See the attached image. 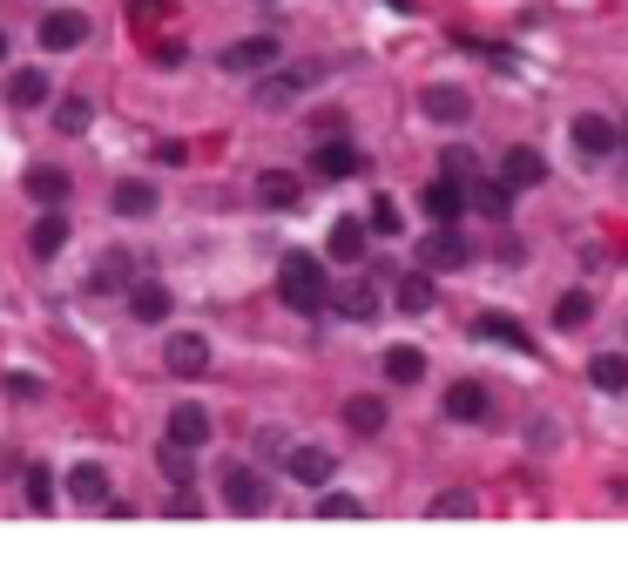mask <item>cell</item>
Here are the masks:
<instances>
[{
	"label": "cell",
	"mask_w": 628,
	"mask_h": 574,
	"mask_svg": "<svg viewBox=\"0 0 628 574\" xmlns=\"http://www.w3.org/2000/svg\"><path fill=\"white\" fill-rule=\"evenodd\" d=\"M318 514H332V520H359V501H351V493H325Z\"/></svg>",
	"instance_id": "obj_37"
},
{
	"label": "cell",
	"mask_w": 628,
	"mask_h": 574,
	"mask_svg": "<svg viewBox=\"0 0 628 574\" xmlns=\"http://www.w3.org/2000/svg\"><path fill=\"white\" fill-rule=\"evenodd\" d=\"M68 493H74V501H89V507H108V467H102V459H82V467L68 473Z\"/></svg>",
	"instance_id": "obj_16"
},
{
	"label": "cell",
	"mask_w": 628,
	"mask_h": 574,
	"mask_svg": "<svg viewBox=\"0 0 628 574\" xmlns=\"http://www.w3.org/2000/svg\"><path fill=\"white\" fill-rule=\"evenodd\" d=\"M621 149H628V122H621Z\"/></svg>",
	"instance_id": "obj_41"
},
{
	"label": "cell",
	"mask_w": 628,
	"mask_h": 574,
	"mask_svg": "<svg viewBox=\"0 0 628 574\" xmlns=\"http://www.w3.org/2000/svg\"><path fill=\"white\" fill-rule=\"evenodd\" d=\"M588 312H595V297H588V291H568L561 304H555V325L568 331V325H588Z\"/></svg>",
	"instance_id": "obj_32"
},
{
	"label": "cell",
	"mask_w": 628,
	"mask_h": 574,
	"mask_svg": "<svg viewBox=\"0 0 628 574\" xmlns=\"http://www.w3.org/2000/svg\"><path fill=\"white\" fill-rule=\"evenodd\" d=\"M419 108H426V115H433V122H440V129H460V122H466V115H474V102H466V89H453V82H433V89H426V95H419Z\"/></svg>",
	"instance_id": "obj_6"
},
{
	"label": "cell",
	"mask_w": 628,
	"mask_h": 574,
	"mask_svg": "<svg viewBox=\"0 0 628 574\" xmlns=\"http://www.w3.org/2000/svg\"><path fill=\"white\" fill-rule=\"evenodd\" d=\"M466 197H474V210H487V216H507V203H514V183L493 176V183H474Z\"/></svg>",
	"instance_id": "obj_29"
},
{
	"label": "cell",
	"mask_w": 628,
	"mask_h": 574,
	"mask_svg": "<svg viewBox=\"0 0 628 574\" xmlns=\"http://www.w3.org/2000/svg\"><path fill=\"white\" fill-rule=\"evenodd\" d=\"M170 440H183V446L196 453V446L210 440V412L196 406V399H176V406H170Z\"/></svg>",
	"instance_id": "obj_11"
},
{
	"label": "cell",
	"mask_w": 628,
	"mask_h": 574,
	"mask_svg": "<svg viewBox=\"0 0 628 574\" xmlns=\"http://www.w3.org/2000/svg\"><path fill=\"white\" fill-rule=\"evenodd\" d=\"M270 61H278V34H251V42L223 48V68H237V74H257V68H270Z\"/></svg>",
	"instance_id": "obj_12"
},
{
	"label": "cell",
	"mask_w": 628,
	"mask_h": 574,
	"mask_svg": "<svg viewBox=\"0 0 628 574\" xmlns=\"http://www.w3.org/2000/svg\"><path fill=\"white\" fill-rule=\"evenodd\" d=\"M466 203H474V197H466V176H440V183H426V216H433V223H460V216H466Z\"/></svg>",
	"instance_id": "obj_5"
},
{
	"label": "cell",
	"mask_w": 628,
	"mask_h": 574,
	"mask_svg": "<svg viewBox=\"0 0 628 574\" xmlns=\"http://www.w3.org/2000/svg\"><path fill=\"white\" fill-rule=\"evenodd\" d=\"M446 419H466V426L487 419V386H480V378H460V386L446 393Z\"/></svg>",
	"instance_id": "obj_18"
},
{
	"label": "cell",
	"mask_w": 628,
	"mask_h": 574,
	"mask_svg": "<svg viewBox=\"0 0 628 574\" xmlns=\"http://www.w3.org/2000/svg\"><path fill=\"white\" fill-rule=\"evenodd\" d=\"M115 210H123V216H149L155 210V183H142V176L115 183Z\"/></svg>",
	"instance_id": "obj_28"
},
{
	"label": "cell",
	"mask_w": 628,
	"mask_h": 574,
	"mask_svg": "<svg viewBox=\"0 0 628 574\" xmlns=\"http://www.w3.org/2000/svg\"><path fill=\"white\" fill-rule=\"evenodd\" d=\"M392 304H399V312H433V284H426V271H412V278H399V291H392Z\"/></svg>",
	"instance_id": "obj_30"
},
{
	"label": "cell",
	"mask_w": 628,
	"mask_h": 574,
	"mask_svg": "<svg viewBox=\"0 0 628 574\" xmlns=\"http://www.w3.org/2000/svg\"><path fill=\"white\" fill-rule=\"evenodd\" d=\"M440 169H446V176H474V149H446Z\"/></svg>",
	"instance_id": "obj_39"
},
{
	"label": "cell",
	"mask_w": 628,
	"mask_h": 574,
	"mask_svg": "<svg viewBox=\"0 0 628 574\" xmlns=\"http://www.w3.org/2000/svg\"><path fill=\"white\" fill-rule=\"evenodd\" d=\"M372 230H379V237L399 230V203H392V197H372Z\"/></svg>",
	"instance_id": "obj_36"
},
{
	"label": "cell",
	"mask_w": 628,
	"mask_h": 574,
	"mask_svg": "<svg viewBox=\"0 0 628 574\" xmlns=\"http://www.w3.org/2000/svg\"><path fill=\"white\" fill-rule=\"evenodd\" d=\"M419 263L426 271H460L466 263V237H460V223H433L419 237Z\"/></svg>",
	"instance_id": "obj_2"
},
{
	"label": "cell",
	"mask_w": 628,
	"mask_h": 574,
	"mask_svg": "<svg viewBox=\"0 0 628 574\" xmlns=\"http://www.w3.org/2000/svg\"><path fill=\"white\" fill-rule=\"evenodd\" d=\"M163 365H170L176 378H196V372H210V344L196 338V331H176V338L163 344Z\"/></svg>",
	"instance_id": "obj_7"
},
{
	"label": "cell",
	"mask_w": 628,
	"mask_h": 574,
	"mask_svg": "<svg viewBox=\"0 0 628 574\" xmlns=\"http://www.w3.org/2000/svg\"><path fill=\"white\" fill-rule=\"evenodd\" d=\"M170 304H176V297H170L163 284H129V312H136L142 325H163V318H170Z\"/></svg>",
	"instance_id": "obj_22"
},
{
	"label": "cell",
	"mask_w": 628,
	"mask_h": 574,
	"mask_svg": "<svg viewBox=\"0 0 628 574\" xmlns=\"http://www.w3.org/2000/svg\"><path fill=\"white\" fill-rule=\"evenodd\" d=\"M89 42V21L82 14H42V48L48 55H68V48H82Z\"/></svg>",
	"instance_id": "obj_10"
},
{
	"label": "cell",
	"mask_w": 628,
	"mask_h": 574,
	"mask_svg": "<svg viewBox=\"0 0 628 574\" xmlns=\"http://www.w3.org/2000/svg\"><path fill=\"white\" fill-rule=\"evenodd\" d=\"M574 149L588 163H602L621 149V122H608V115H574Z\"/></svg>",
	"instance_id": "obj_4"
},
{
	"label": "cell",
	"mask_w": 628,
	"mask_h": 574,
	"mask_svg": "<svg viewBox=\"0 0 628 574\" xmlns=\"http://www.w3.org/2000/svg\"><path fill=\"white\" fill-rule=\"evenodd\" d=\"M332 312L365 325V318H379V291L372 284H332Z\"/></svg>",
	"instance_id": "obj_17"
},
{
	"label": "cell",
	"mask_w": 628,
	"mask_h": 574,
	"mask_svg": "<svg viewBox=\"0 0 628 574\" xmlns=\"http://www.w3.org/2000/svg\"><path fill=\"white\" fill-rule=\"evenodd\" d=\"M27 507H55V473L48 467H27Z\"/></svg>",
	"instance_id": "obj_34"
},
{
	"label": "cell",
	"mask_w": 628,
	"mask_h": 574,
	"mask_svg": "<svg viewBox=\"0 0 628 574\" xmlns=\"http://www.w3.org/2000/svg\"><path fill=\"white\" fill-rule=\"evenodd\" d=\"M332 257H338V263H359V257H365V223H359V216H338V223H332Z\"/></svg>",
	"instance_id": "obj_24"
},
{
	"label": "cell",
	"mask_w": 628,
	"mask_h": 574,
	"mask_svg": "<svg viewBox=\"0 0 628 574\" xmlns=\"http://www.w3.org/2000/svg\"><path fill=\"white\" fill-rule=\"evenodd\" d=\"M466 507H474V493H460V487L433 501V514H440V520H453V514H466Z\"/></svg>",
	"instance_id": "obj_38"
},
{
	"label": "cell",
	"mask_w": 628,
	"mask_h": 574,
	"mask_svg": "<svg viewBox=\"0 0 628 574\" xmlns=\"http://www.w3.org/2000/svg\"><path fill=\"white\" fill-rule=\"evenodd\" d=\"M345 426H351V433H379V426H385V399H379V393L345 399Z\"/></svg>",
	"instance_id": "obj_25"
},
{
	"label": "cell",
	"mask_w": 628,
	"mask_h": 574,
	"mask_svg": "<svg viewBox=\"0 0 628 574\" xmlns=\"http://www.w3.org/2000/svg\"><path fill=\"white\" fill-rule=\"evenodd\" d=\"M8 102H14V108H42V102H48V68H14Z\"/></svg>",
	"instance_id": "obj_23"
},
{
	"label": "cell",
	"mask_w": 628,
	"mask_h": 574,
	"mask_svg": "<svg viewBox=\"0 0 628 574\" xmlns=\"http://www.w3.org/2000/svg\"><path fill=\"white\" fill-rule=\"evenodd\" d=\"M311 82H325V61H304V68H284V74H270V82H257V102H264V108H284V102H298Z\"/></svg>",
	"instance_id": "obj_3"
},
{
	"label": "cell",
	"mask_w": 628,
	"mask_h": 574,
	"mask_svg": "<svg viewBox=\"0 0 628 574\" xmlns=\"http://www.w3.org/2000/svg\"><path fill=\"white\" fill-rule=\"evenodd\" d=\"M500 176L514 183V189H534V183L547 176V163L534 156V149H507V163H500Z\"/></svg>",
	"instance_id": "obj_26"
},
{
	"label": "cell",
	"mask_w": 628,
	"mask_h": 574,
	"mask_svg": "<svg viewBox=\"0 0 628 574\" xmlns=\"http://www.w3.org/2000/svg\"><path fill=\"white\" fill-rule=\"evenodd\" d=\"M298 197H304L298 176H284V169H264V176H257V203H264V210H298Z\"/></svg>",
	"instance_id": "obj_15"
},
{
	"label": "cell",
	"mask_w": 628,
	"mask_h": 574,
	"mask_svg": "<svg viewBox=\"0 0 628 574\" xmlns=\"http://www.w3.org/2000/svg\"><path fill=\"white\" fill-rule=\"evenodd\" d=\"M223 493H230V507H237V514H257V507H264V473H251V467H230Z\"/></svg>",
	"instance_id": "obj_19"
},
{
	"label": "cell",
	"mask_w": 628,
	"mask_h": 574,
	"mask_svg": "<svg viewBox=\"0 0 628 574\" xmlns=\"http://www.w3.org/2000/svg\"><path fill=\"white\" fill-rule=\"evenodd\" d=\"M0 61H8V27H0Z\"/></svg>",
	"instance_id": "obj_40"
},
{
	"label": "cell",
	"mask_w": 628,
	"mask_h": 574,
	"mask_svg": "<svg viewBox=\"0 0 628 574\" xmlns=\"http://www.w3.org/2000/svg\"><path fill=\"white\" fill-rule=\"evenodd\" d=\"M474 338H487V344H514V352H534L527 325H521V318H507V312H480V318H474Z\"/></svg>",
	"instance_id": "obj_9"
},
{
	"label": "cell",
	"mask_w": 628,
	"mask_h": 574,
	"mask_svg": "<svg viewBox=\"0 0 628 574\" xmlns=\"http://www.w3.org/2000/svg\"><path fill=\"white\" fill-rule=\"evenodd\" d=\"M588 378H595V393H628V352H595Z\"/></svg>",
	"instance_id": "obj_21"
},
{
	"label": "cell",
	"mask_w": 628,
	"mask_h": 574,
	"mask_svg": "<svg viewBox=\"0 0 628 574\" xmlns=\"http://www.w3.org/2000/svg\"><path fill=\"white\" fill-rule=\"evenodd\" d=\"M284 467H291V480H304V487H325V480H332V446H291Z\"/></svg>",
	"instance_id": "obj_13"
},
{
	"label": "cell",
	"mask_w": 628,
	"mask_h": 574,
	"mask_svg": "<svg viewBox=\"0 0 628 574\" xmlns=\"http://www.w3.org/2000/svg\"><path fill=\"white\" fill-rule=\"evenodd\" d=\"M123 278H129V257H123V250H108V257L95 263V291H123Z\"/></svg>",
	"instance_id": "obj_33"
},
{
	"label": "cell",
	"mask_w": 628,
	"mask_h": 574,
	"mask_svg": "<svg viewBox=\"0 0 628 574\" xmlns=\"http://www.w3.org/2000/svg\"><path fill=\"white\" fill-rule=\"evenodd\" d=\"M27 197H34V203H68V176L48 169V163H34V169H27Z\"/></svg>",
	"instance_id": "obj_27"
},
{
	"label": "cell",
	"mask_w": 628,
	"mask_h": 574,
	"mask_svg": "<svg viewBox=\"0 0 628 574\" xmlns=\"http://www.w3.org/2000/svg\"><path fill=\"white\" fill-rule=\"evenodd\" d=\"M385 378H392V386H419V378H426V352H419V344H392V352H385Z\"/></svg>",
	"instance_id": "obj_20"
},
{
	"label": "cell",
	"mask_w": 628,
	"mask_h": 574,
	"mask_svg": "<svg viewBox=\"0 0 628 574\" xmlns=\"http://www.w3.org/2000/svg\"><path fill=\"white\" fill-rule=\"evenodd\" d=\"M163 473H170L176 487H189V446H183V440H170V446H163Z\"/></svg>",
	"instance_id": "obj_35"
},
{
	"label": "cell",
	"mask_w": 628,
	"mask_h": 574,
	"mask_svg": "<svg viewBox=\"0 0 628 574\" xmlns=\"http://www.w3.org/2000/svg\"><path fill=\"white\" fill-rule=\"evenodd\" d=\"M278 297L291 304V312H325V304H332L325 263H318V257H304V250H291V257H284V271H278Z\"/></svg>",
	"instance_id": "obj_1"
},
{
	"label": "cell",
	"mask_w": 628,
	"mask_h": 574,
	"mask_svg": "<svg viewBox=\"0 0 628 574\" xmlns=\"http://www.w3.org/2000/svg\"><path fill=\"white\" fill-rule=\"evenodd\" d=\"M27 244H34V257H61V250H68V216H61V203H48V216H34Z\"/></svg>",
	"instance_id": "obj_14"
},
{
	"label": "cell",
	"mask_w": 628,
	"mask_h": 574,
	"mask_svg": "<svg viewBox=\"0 0 628 574\" xmlns=\"http://www.w3.org/2000/svg\"><path fill=\"white\" fill-rule=\"evenodd\" d=\"M311 169H318L325 183H345V176H359V149H351L345 136H325L318 156H311Z\"/></svg>",
	"instance_id": "obj_8"
},
{
	"label": "cell",
	"mask_w": 628,
	"mask_h": 574,
	"mask_svg": "<svg viewBox=\"0 0 628 574\" xmlns=\"http://www.w3.org/2000/svg\"><path fill=\"white\" fill-rule=\"evenodd\" d=\"M89 122H95V108H89V102H82V95H68V102H61V108H55V129H61V136H82V129H89Z\"/></svg>",
	"instance_id": "obj_31"
}]
</instances>
